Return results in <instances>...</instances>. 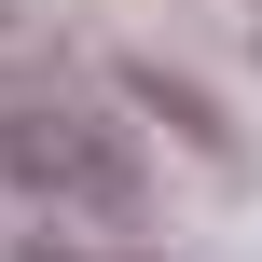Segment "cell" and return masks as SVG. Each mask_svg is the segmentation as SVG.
<instances>
[]
</instances>
